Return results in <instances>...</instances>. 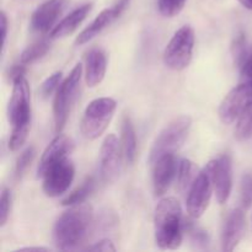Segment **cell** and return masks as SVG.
<instances>
[{"instance_id":"1","label":"cell","mask_w":252,"mask_h":252,"mask_svg":"<svg viewBox=\"0 0 252 252\" xmlns=\"http://www.w3.org/2000/svg\"><path fill=\"white\" fill-rule=\"evenodd\" d=\"M93 220L94 212L90 204L81 203L71 206L54 224V245L63 251L76 249L88 236Z\"/></svg>"},{"instance_id":"2","label":"cell","mask_w":252,"mask_h":252,"mask_svg":"<svg viewBox=\"0 0 252 252\" xmlns=\"http://www.w3.org/2000/svg\"><path fill=\"white\" fill-rule=\"evenodd\" d=\"M184 219L180 202L175 197H164L155 207V243L162 250H176L182 243Z\"/></svg>"},{"instance_id":"3","label":"cell","mask_w":252,"mask_h":252,"mask_svg":"<svg viewBox=\"0 0 252 252\" xmlns=\"http://www.w3.org/2000/svg\"><path fill=\"white\" fill-rule=\"evenodd\" d=\"M116 108L117 102L112 97H98L91 101L81 118L80 130L83 137L88 140L101 137L112 121Z\"/></svg>"},{"instance_id":"4","label":"cell","mask_w":252,"mask_h":252,"mask_svg":"<svg viewBox=\"0 0 252 252\" xmlns=\"http://www.w3.org/2000/svg\"><path fill=\"white\" fill-rule=\"evenodd\" d=\"M192 120L189 116H180L172 120L157 135L149 153V164L165 154H175L184 145L191 129Z\"/></svg>"},{"instance_id":"5","label":"cell","mask_w":252,"mask_h":252,"mask_svg":"<svg viewBox=\"0 0 252 252\" xmlns=\"http://www.w3.org/2000/svg\"><path fill=\"white\" fill-rule=\"evenodd\" d=\"M81 76H83V65L78 63L71 69L70 74L62 81L58 90H57L53 102L54 130H56L57 134H59L63 130L64 126L68 121L71 107H73L74 102L78 97Z\"/></svg>"},{"instance_id":"6","label":"cell","mask_w":252,"mask_h":252,"mask_svg":"<svg viewBox=\"0 0 252 252\" xmlns=\"http://www.w3.org/2000/svg\"><path fill=\"white\" fill-rule=\"evenodd\" d=\"M194 31L191 26L177 30L164 51V64L169 69L181 71L189 65L193 56Z\"/></svg>"},{"instance_id":"7","label":"cell","mask_w":252,"mask_h":252,"mask_svg":"<svg viewBox=\"0 0 252 252\" xmlns=\"http://www.w3.org/2000/svg\"><path fill=\"white\" fill-rule=\"evenodd\" d=\"M75 176V167L68 157L52 164L42 174V189L51 198L62 196L69 189Z\"/></svg>"},{"instance_id":"8","label":"cell","mask_w":252,"mask_h":252,"mask_svg":"<svg viewBox=\"0 0 252 252\" xmlns=\"http://www.w3.org/2000/svg\"><path fill=\"white\" fill-rule=\"evenodd\" d=\"M213 191L214 187L211 172L206 166L202 171H199L198 176L187 192L186 206L189 218L198 219L203 216L208 208Z\"/></svg>"},{"instance_id":"9","label":"cell","mask_w":252,"mask_h":252,"mask_svg":"<svg viewBox=\"0 0 252 252\" xmlns=\"http://www.w3.org/2000/svg\"><path fill=\"white\" fill-rule=\"evenodd\" d=\"M252 105V84L241 81L223 98L218 115L224 125H231Z\"/></svg>"},{"instance_id":"10","label":"cell","mask_w":252,"mask_h":252,"mask_svg":"<svg viewBox=\"0 0 252 252\" xmlns=\"http://www.w3.org/2000/svg\"><path fill=\"white\" fill-rule=\"evenodd\" d=\"M122 147L115 134H108L102 142L100 149L98 172L105 184H112L118 177L122 160Z\"/></svg>"},{"instance_id":"11","label":"cell","mask_w":252,"mask_h":252,"mask_svg":"<svg viewBox=\"0 0 252 252\" xmlns=\"http://www.w3.org/2000/svg\"><path fill=\"white\" fill-rule=\"evenodd\" d=\"M7 105V120L11 126L31 122V93L25 76L16 79Z\"/></svg>"},{"instance_id":"12","label":"cell","mask_w":252,"mask_h":252,"mask_svg":"<svg viewBox=\"0 0 252 252\" xmlns=\"http://www.w3.org/2000/svg\"><path fill=\"white\" fill-rule=\"evenodd\" d=\"M211 172L217 201L224 204L229 199L233 189V161L229 154L220 155L207 164Z\"/></svg>"},{"instance_id":"13","label":"cell","mask_w":252,"mask_h":252,"mask_svg":"<svg viewBox=\"0 0 252 252\" xmlns=\"http://www.w3.org/2000/svg\"><path fill=\"white\" fill-rule=\"evenodd\" d=\"M152 167L154 194L157 197H161L166 193L174 180L176 179L179 162L175 154H165L158 158L152 164Z\"/></svg>"},{"instance_id":"14","label":"cell","mask_w":252,"mask_h":252,"mask_svg":"<svg viewBox=\"0 0 252 252\" xmlns=\"http://www.w3.org/2000/svg\"><path fill=\"white\" fill-rule=\"evenodd\" d=\"M66 0H48L33 11L30 21L32 31L47 33L54 29L57 20L65 7Z\"/></svg>"},{"instance_id":"15","label":"cell","mask_w":252,"mask_h":252,"mask_svg":"<svg viewBox=\"0 0 252 252\" xmlns=\"http://www.w3.org/2000/svg\"><path fill=\"white\" fill-rule=\"evenodd\" d=\"M246 228L244 208H235L230 211L224 221L221 231V250L225 252L234 251L244 238Z\"/></svg>"},{"instance_id":"16","label":"cell","mask_w":252,"mask_h":252,"mask_svg":"<svg viewBox=\"0 0 252 252\" xmlns=\"http://www.w3.org/2000/svg\"><path fill=\"white\" fill-rule=\"evenodd\" d=\"M74 150V142L66 135L59 133L44 149L41 160L37 166V176L41 177L42 174L54 162L68 157Z\"/></svg>"},{"instance_id":"17","label":"cell","mask_w":252,"mask_h":252,"mask_svg":"<svg viewBox=\"0 0 252 252\" xmlns=\"http://www.w3.org/2000/svg\"><path fill=\"white\" fill-rule=\"evenodd\" d=\"M107 69V58L102 49L94 48L86 56L85 83L89 88H95L103 80Z\"/></svg>"},{"instance_id":"18","label":"cell","mask_w":252,"mask_h":252,"mask_svg":"<svg viewBox=\"0 0 252 252\" xmlns=\"http://www.w3.org/2000/svg\"><path fill=\"white\" fill-rule=\"evenodd\" d=\"M91 9H93V4H84L81 6L76 7L75 10H73L59 24L54 26V29L49 33L51 38H62V37L69 36V34L73 33L80 26L81 22L86 19Z\"/></svg>"},{"instance_id":"19","label":"cell","mask_w":252,"mask_h":252,"mask_svg":"<svg viewBox=\"0 0 252 252\" xmlns=\"http://www.w3.org/2000/svg\"><path fill=\"white\" fill-rule=\"evenodd\" d=\"M117 19L118 15L116 14L113 7L102 10V11L94 19V21L91 22L81 33H79V36L76 37L75 44L83 46V44L90 42L91 39H94L96 36H98L106 27L110 26V25L112 24L113 21H116Z\"/></svg>"},{"instance_id":"20","label":"cell","mask_w":252,"mask_h":252,"mask_svg":"<svg viewBox=\"0 0 252 252\" xmlns=\"http://www.w3.org/2000/svg\"><path fill=\"white\" fill-rule=\"evenodd\" d=\"M121 147L126 164L132 165L137 157V134L129 116H125L121 127Z\"/></svg>"},{"instance_id":"21","label":"cell","mask_w":252,"mask_h":252,"mask_svg":"<svg viewBox=\"0 0 252 252\" xmlns=\"http://www.w3.org/2000/svg\"><path fill=\"white\" fill-rule=\"evenodd\" d=\"M199 171L197 165L189 159H182L179 162L176 175V187L180 193H186L191 189L192 184L198 176Z\"/></svg>"},{"instance_id":"22","label":"cell","mask_w":252,"mask_h":252,"mask_svg":"<svg viewBox=\"0 0 252 252\" xmlns=\"http://www.w3.org/2000/svg\"><path fill=\"white\" fill-rule=\"evenodd\" d=\"M95 179L93 176L86 177L85 181L80 185L76 189H74L70 194L65 197V198L62 201V204L66 207L75 206V204H81L85 203V201L88 199V197L95 189Z\"/></svg>"},{"instance_id":"23","label":"cell","mask_w":252,"mask_h":252,"mask_svg":"<svg viewBox=\"0 0 252 252\" xmlns=\"http://www.w3.org/2000/svg\"><path fill=\"white\" fill-rule=\"evenodd\" d=\"M184 231H186L189 236V241L192 245L198 250H207L209 246V235L204 229L194 224L192 220L184 221Z\"/></svg>"},{"instance_id":"24","label":"cell","mask_w":252,"mask_h":252,"mask_svg":"<svg viewBox=\"0 0 252 252\" xmlns=\"http://www.w3.org/2000/svg\"><path fill=\"white\" fill-rule=\"evenodd\" d=\"M49 48H51V44L46 39H41V41L26 47L21 53V56H20V63L24 64V65L34 63V62L41 59L43 56H46Z\"/></svg>"},{"instance_id":"25","label":"cell","mask_w":252,"mask_h":252,"mask_svg":"<svg viewBox=\"0 0 252 252\" xmlns=\"http://www.w3.org/2000/svg\"><path fill=\"white\" fill-rule=\"evenodd\" d=\"M231 54H233L234 62H235L236 65L241 68L243 64L246 62V59L249 58V56H250L245 32H239L235 38H234L233 44H231Z\"/></svg>"},{"instance_id":"26","label":"cell","mask_w":252,"mask_h":252,"mask_svg":"<svg viewBox=\"0 0 252 252\" xmlns=\"http://www.w3.org/2000/svg\"><path fill=\"white\" fill-rule=\"evenodd\" d=\"M235 138L240 142H245L252 138V105L246 108L243 115L238 118Z\"/></svg>"},{"instance_id":"27","label":"cell","mask_w":252,"mask_h":252,"mask_svg":"<svg viewBox=\"0 0 252 252\" xmlns=\"http://www.w3.org/2000/svg\"><path fill=\"white\" fill-rule=\"evenodd\" d=\"M30 128H31V122L12 126L11 137L9 140V149L11 152H16L25 144L27 137H29Z\"/></svg>"},{"instance_id":"28","label":"cell","mask_w":252,"mask_h":252,"mask_svg":"<svg viewBox=\"0 0 252 252\" xmlns=\"http://www.w3.org/2000/svg\"><path fill=\"white\" fill-rule=\"evenodd\" d=\"M34 155H36V150H34V148L32 145L27 147L19 155V158L16 160V165H15V177H16V180H20L24 176V174L27 171L31 162L33 161Z\"/></svg>"},{"instance_id":"29","label":"cell","mask_w":252,"mask_h":252,"mask_svg":"<svg viewBox=\"0 0 252 252\" xmlns=\"http://www.w3.org/2000/svg\"><path fill=\"white\" fill-rule=\"evenodd\" d=\"M187 0H158L160 14L165 17H174L181 12Z\"/></svg>"},{"instance_id":"30","label":"cell","mask_w":252,"mask_h":252,"mask_svg":"<svg viewBox=\"0 0 252 252\" xmlns=\"http://www.w3.org/2000/svg\"><path fill=\"white\" fill-rule=\"evenodd\" d=\"M62 71H56L52 75H49L46 80L42 83L41 88H39V94L43 98H48L49 96L53 95L54 93H57L59 85L62 84Z\"/></svg>"},{"instance_id":"31","label":"cell","mask_w":252,"mask_h":252,"mask_svg":"<svg viewBox=\"0 0 252 252\" xmlns=\"http://www.w3.org/2000/svg\"><path fill=\"white\" fill-rule=\"evenodd\" d=\"M241 208L249 209L252 204V175L246 174L241 179L240 185Z\"/></svg>"},{"instance_id":"32","label":"cell","mask_w":252,"mask_h":252,"mask_svg":"<svg viewBox=\"0 0 252 252\" xmlns=\"http://www.w3.org/2000/svg\"><path fill=\"white\" fill-rule=\"evenodd\" d=\"M11 191L4 187L1 191V197H0V226H4L9 219L10 211H11Z\"/></svg>"},{"instance_id":"33","label":"cell","mask_w":252,"mask_h":252,"mask_svg":"<svg viewBox=\"0 0 252 252\" xmlns=\"http://www.w3.org/2000/svg\"><path fill=\"white\" fill-rule=\"evenodd\" d=\"M88 251H102V252H115L116 246L113 245L112 241L110 239H102V240L97 241L94 245L88 246L86 248Z\"/></svg>"},{"instance_id":"34","label":"cell","mask_w":252,"mask_h":252,"mask_svg":"<svg viewBox=\"0 0 252 252\" xmlns=\"http://www.w3.org/2000/svg\"><path fill=\"white\" fill-rule=\"evenodd\" d=\"M241 70V81L244 83H251L252 84V54L249 56L245 63L240 68Z\"/></svg>"},{"instance_id":"35","label":"cell","mask_w":252,"mask_h":252,"mask_svg":"<svg viewBox=\"0 0 252 252\" xmlns=\"http://www.w3.org/2000/svg\"><path fill=\"white\" fill-rule=\"evenodd\" d=\"M25 66H26V65L19 63V64H16V65L12 66L11 69H10V70H9V78L11 79L12 83H14L16 79L21 78V76H25V73H26V69H25Z\"/></svg>"},{"instance_id":"36","label":"cell","mask_w":252,"mask_h":252,"mask_svg":"<svg viewBox=\"0 0 252 252\" xmlns=\"http://www.w3.org/2000/svg\"><path fill=\"white\" fill-rule=\"evenodd\" d=\"M1 46H2V52H4L5 43H6V37H7V17L5 11H1Z\"/></svg>"},{"instance_id":"37","label":"cell","mask_w":252,"mask_h":252,"mask_svg":"<svg viewBox=\"0 0 252 252\" xmlns=\"http://www.w3.org/2000/svg\"><path fill=\"white\" fill-rule=\"evenodd\" d=\"M129 1L130 0H118V1L113 5L112 7L115 9L116 14L118 15V17H120L121 15L126 11V9H127L128 5H129Z\"/></svg>"},{"instance_id":"38","label":"cell","mask_w":252,"mask_h":252,"mask_svg":"<svg viewBox=\"0 0 252 252\" xmlns=\"http://www.w3.org/2000/svg\"><path fill=\"white\" fill-rule=\"evenodd\" d=\"M19 251H48V249L47 248H41V246H38V248H22L20 249Z\"/></svg>"},{"instance_id":"39","label":"cell","mask_w":252,"mask_h":252,"mask_svg":"<svg viewBox=\"0 0 252 252\" xmlns=\"http://www.w3.org/2000/svg\"><path fill=\"white\" fill-rule=\"evenodd\" d=\"M239 2H240L243 6H245L246 9L251 10L252 11V0H239Z\"/></svg>"}]
</instances>
